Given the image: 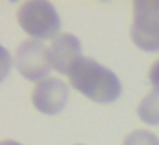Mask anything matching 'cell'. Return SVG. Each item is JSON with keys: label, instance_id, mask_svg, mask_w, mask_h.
I'll use <instances>...</instances> for the list:
<instances>
[{"label": "cell", "instance_id": "cell-11", "mask_svg": "<svg viewBox=\"0 0 159 145\" xmlns=\"http://www.w3.org/2000/svg\"><path fill=\"white\" fill-rule=\"evenodd\" d=\"M75 145H82V143H75Z\"/></svg>", "mask_w": 159, "mask_h": 145}, {"label": "cell", "instance_id": "cell-10", "mask_svg": "<svg viewBox=\"0 0 159 145\" xmlns=\"http://www.w3.org/2000/svg\"><path fill=\"white\" fill-rule=\"evenodd\" d=\"M0 145H22V143H19V142H14V140H4Z\"/></svg>", "mask_w": 159, "mask_h": 145}, {"label": "cell", "instance_id": "cell-8", "mask_svg": "<svg viewBox=\"0 0 159 145\" xmlns=\"http://www.w3.org/2000/svg\"><path fill=\"white\" fill-rule=\"evenodd\" d=\"M121 145H159V138L149 130H134L123 138Z\"/></svg>", "mask_w": 159, "mask_h": 145}, {"label": "cell", "instance_id": "cell-3", "mask_svg": "<svg viewBox=\"0 0 159 145\" xmlns=\"http://www.w3.org/2000/svg\"><path fill=\"white\" fill-rule=\"evenodd\" d=\"M130 38L142 51H159V0H134Z\"/></svg>", "mask_w": 159, "mask_h": 145}, {"label": "cell", "instance_id": "cell-4", "mask_svg": "<svg viewBox=\"0 0 159 145\" xmlns=\"http://www.w3.org/2000/svg\"><path fill=\"white\" fill-rule=\"evenodd\" d=\"M16 67L29 82L46 79L53 68L50 62V50L39 39H26L16 50Z\"/></svg>", "mask_w": 159, "mask_h": 145}, {"label": "cell", "instance_id": "cell-6", "mask_svg": "<svg viewBox=\"0 0 159 145\" xmlns=\"http://www.w3.org/2000/svg\"><path fill=\"white\" fill-rule=\"evenodd\" d=\"M52 67L62 75H69L74 63L82 56V45L72 33H62L48 46Z\"/></svg>", "mask_w": 159, "mask_h": 145}, {"label": "cell", "instance_id": "cell-7", "mask_svg": "<svg viewBox=\"0 0 159 145\" xmlns=\"http://www.w3.org/2000/svg\"><path fill=\"white\" fill-rule=\"evenodd\" d=\"M137 116L151 126L159 125V87H152L151 92L140 99L137 106Z\"/></svg>", "mask_w": 159, "mask_h": 145}, {"label": "cell", "instance_id": "cell-1", "mask_svg": "<svg viewBox=\"0 0 159 145\" xmlns=\"http://www.w3.org/2000/svg\"><path fill=\"white\" fill-rule=\"evenodd\" d=\"M67 77L74 89L98 104L115 103L121 96V82L116 73L87 56H80Z\"/></svg>", "mask_w": 159, "mask_h": 145}, {"label": "cell", "instance_id": "cell-9", "mask_svg": "<svg viewBox=\"0 0 159 145\" xmlns=\"http://www.w3.org/2000/svg\"><path fill=\"white\" fill-rule=\"evenodd\" d=\"M149 80H151L152 87H159V58L149 68Z\"/></svg>", "mask_w": 159, "mask_h": 145}, {"label": "cell", "instance_id": "cell-2", "mask_svg": "<svg viewBox=\"0 0 159 145\" xmlns=\"http://www.w3.org/2000/svg\"><path fill=\"white\" fill-rule=\"evenodd\" d=\"M17 22L21 29L33 39L57 38L62 28L58 11L46 0H28L17 9Z\"/></svg>", "mask_w": 159, "mask_h": 145}, {"label": "cell", "instance_id": "cell-5", "mask_svg": "<svg viewBox=\"0 0 159 145\" xmlns=\"http://www.w3.org/2000/svg\"><path fill=\"white\" fill-rule=\"evenodd\" d=\"M69 86L62 79L46 77V79L36 82L33 89V106L43 114L55 116L65 108L69 101Z\"/></svg>", "mask_w": 159, "mask_h": 145}]
</instances>
